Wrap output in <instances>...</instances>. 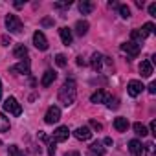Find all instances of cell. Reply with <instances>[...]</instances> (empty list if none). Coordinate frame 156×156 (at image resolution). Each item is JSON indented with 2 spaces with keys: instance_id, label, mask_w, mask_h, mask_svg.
Segmentation results:
<instances>
[{
  "instance_id": "28",
  "label": "cell",
  "mask_w": 156,
  "mask_h": 156,
  "mask_svg": "<svg viewBox=\"0 0 156 156\" xmlns=\"http://www.w3.org/2000/svg\"><path fill=\"white\" fill-rule=\"evenodd\" d=\"M55 62H57V66H61V68H62V66H66V57H64L62 53H59V55L55 57Z\"/></svg>"
},
{
  "instance_id": "30",
  "label": "cell",
  "mask_w": 156,
  "mask_h": 156,
  "mask_svg": "<svg viewBox=\"0 0 156 156\" xmlns=\"http://www.w3.org/2000/svg\"><path fill=\"white\" fill-rule=\"evenodd\" d=\"M90 127H92L94 130H103V125H101L99 121H96V119H90Z\"/></svg>"
},
{
  "instance_id": "9",
  "label": "cell",
  "mask_w": 156,
  "mask_h": 156,
  "mask_svg": "<svg viewBox=\"0 0 156 156\" xmlns=\"http://www.w3.org/2000/svg\"><path fill=\"white\" fill-rule=\"evenodd\" d=\"M103 62H105V57H103L101 53H94V55H92V59H90V66H92V70H94V72H101Z\"/></svg>"
},
{
  "instance_id": "40",
  "label": "cell",
  "mask_w": 156,
  "mask_h": 156,
  "mask_svg": "<svg viewBox=\"0 0 156 156\" xmlns=\"http://www.w3.org/2000/svg\"><path fill=\"white\" fill-rule=\"evenodd\" d=\"M108 6H110V8H118L119 4H118V2H114V0H110V2H108Z\"/></svg>"
},
{
  "instance_id": "36",
  "label": "cell",
  "mask_w": 156,
  "mask_h": 156,
  "mask_svg": "<svg viewBox=\"0 0 156 156\" xmlns=\"http://www.w3.org/2000/svg\"><path fill=\"white\" fill-rule=\"evenodd\" d=\"M149 92H151V94H156V83H151V85H149Z\"/></svg>"
},
{
  "instance_id": "24",
  "label": "cell",
  "mask_w": 156,
  "mask_h": 156,
  "mask_svg": "<svg viewBox=\"0 0 156 156\" xmlns=\"http://www.w3.org/2000/svg\"><path fill=\"white\" fill-rule=\"evenodd\" d=\"M134 130H136V134H138V136H141V138L149 134V130H147V127H145V125H141L140 121H138V123H134Z\"/></svg>"
},
{
  "instance_id": "2",
  "label": "cell",
  "mask_w": 156,
  "mask_h": 156,
  "mask_svg": "<svg viewBox=\"0 0 156 156\" xmlns=\"http://www.w3.org/2000/svg\"><path fill=\"white\" fill-rule=\"evenodd\" d=\"M6 28H8L11 33H20L22 28H24V24H22V20H20L17 15H8V17H6Z\"/></svg>"
},
{
  "instance_id": "19",
  "label": "cell",
  "mask_w": 156,
  "mask_h": 156,
  "mask_svg": "<svg viewBox=\"0 0 156 156\" xmlns=\"http://www.w3.org/2000/svg\"><path fill=\"white\" fill-rule=\"evenodd\" d=\"M87 31H88V22L87 20H79V22H77L75 24V33L77 35H87Z\"/></svg>"
},
{
  "instance_id": "5",
  "label": "cell",
  "mask_w": 156,
  "mask_h": 156,
  "mask_svg": "<svg viewBox=\"0 0 156 156\" xmlns=\"http://www.w3.org/2000/svg\"><path fill=\"white\" fill-rule=\"evenodd\" d=\"M59 119H61V110H59V107H50L48 112H46V116H44V121H46L48 125H53V123H57Z\"/></svg>"
},
{
  "instance_id": "4",
  "label": "cell",
  "mask_w": 156,
  "mask_h": 156,
  "mask_svg": "<svg viewBox=\"0 0 156 156\" xmlns=\"http://www.w3.org/2000/svg\"><path fill=\"white\" fill-rule=\"evenodd\" d=\"M33 44H35V48L41 50V51H46V50H48V39L44 37L42 31H35V33H33Z\"/></svg>"
},
{
  "instance_id": "25",
  "label": "cell",
  "mask_w": 156,
  "mask_h": 156,
  "mask_svg": "<svg viewBox=\"0 0 156 156\" xmlns=\"http://www.w3.org/2000/svg\"><path fill=\"white\" fill-rule=\"evenodd\" d=\"M8 156H24V154H22V151H20L17 145H9V149H8Z\"/></svg>"
},
{
  "instance_id": "10",
  "label": "cell",
  "mask_w": 156,
  "mask_h": 156,
  "mask_svg": "<svg viewBox=\"0 0 156 156\" xmlns=\"http://www.w3.org/2000/svg\"><path fill=\"white\" fill-rule=\"evenodd\" d=\"M127 90H129V96H130V98H136V96L141 94L143 85H141V81H130L129 87H127Z\"/></svg>"
},
{
  "instance_id": "43",
  "label": "cell",
  "mask_w": 156,
  "mask_h": 156,
  "mask_svg": "<svg viewBox=\"0 0 156 156\" xmlns=\"http://www.w3.org/2000/svg\"><path fill=\"white\" fill-rule=\"evenodd\" d=\"M0 143H2V141H0Z\"/></svg>"
},
{
  "instance_id": "21",
  "label": "cell",
  "mask_w": 156,
  "mask_h": 156,
  "mask_svg": "<svg viewBox=\"0 0 156 156\" xmlns=\"http://www.w3.org/2000/svg\"><path fill=\"white\" fill-rule=\"evenodd\" d=\"M92 9H94V4H92V2H88V0H83V2H79V11H81L83 15L92 13Z\"/></svg>"
},
{
  "instance_id": "1",
  "label": "cell",
  "mask_w": 156,
  "mask_h": 156,
  "mask_svg": "<svg viewBox=\"0 0 156 156\" xmlns=\"http://www.w3.org/2000/svg\"><path fill=\"white\" fill-rule=\"evenodd\" d=\"M75 96H77L75 81H73V79H66L64 85L59 88V101H61L64 107H70V105L75 101Z\"/></svg>"
},
{
  "instance_id": "29",
  "label": "cell",
  "mask_w": 156,
  "mask_h": 156,
  "mask_svg": "<svg viewBox=\"0 0 156 156\" xmlns=\"http://www.w3.org/2000/svg\"><path fill=\"white\" fill-rule=\"evenodd\" d=\"M72 6V2L70 0H66V2H57V4H53V8H57V9H62V8H70Z\"/></svg>"
},
{
  "instance_id": "16",
  "label": "cell",
  "mask_w": 156,
  "mask_h": 156,
  "mask_svg": "<svg viewBox=\"0 0 156 156\" xmlns=\"http://www.w3.org/2000/svg\"><path fill=\"white\" fill-rule=\"evenodd\" d=\"M114 129H116L118 132H125V130L129 129V119H127V118H116V119H114Z\"/></svg>"
},
{
  "instance_id": "41",
  "label": "cell",
  "mask_w": 156,
  "mask_h": 156,
  "mask_svg": "<svg viewBox=\"0 0 156 156\" xmlns=\"http://www.w3.org/2000/svg\"><path fill=\"white\" fill-rule=\"evenodd\" d=\"M105 145H112V138H105Z\"/></svg>"
},
{
  "instance_id": "33",
  "label": "cell",
  "mask_w": 156,
  "mask_h": 156,
  "mask_svg": "<svg viewBox=\"0 0 156 156\" xmlns=\"http://www.w3.org/2000/svg\"><path fill=\"white\" fill-rule=\"evenodd\" d=\"M149 15L151 17H156V4H151L149 6Z\"/></svg>"
},
{
  "instance_id": "34",
  "label": "cell",
  "mask_w": 156,
  "mask_h": 156,
  "mask_svg": "<svg viewBox=\"0 0 156 156\" xmlns=\"http://www.w3.org/2000/svg\"><path fill=\"white\" fill-rule=\"evenodd\" d=\"M2 44H4V46H9V44H11V39H9L8 35H4V37H2Z\"/></svg>"
},
{
  "instance_id": "35",
  "label": "cell",
  "mask_w": 156,
  "mask_h": 156,
  "mask_svg": "<svg viewBox=\"0 0 156 156\" xmlns=\"http://www.w3.org/2000/svg\"><path fill=\"white\" fill-rule=\"evenodd\" d=\"M42 26H53V20L51 19H44L42 20Z\"/></svg>"
},
{
  "instance_id": "26",
  "label": "cell",
  "mask_w": 156,
  "mask_h": 156,
  "mask_svg": "<svg viewBox=\"0 0 156 156\" xmlns=\"http://www.w3.org/2000/svg\"><path fill=\"white\" fill-rule=\"evenodd\" d=\"M118 9H119V15H121L123 19H129V17H130V9H129V6L121 4V6H118Z\"/></svg>"
},
{
  "instance_id": "23",
  "label": "cell",
  "mask_w": 156,
  "mask_h": 156,
  "mask_svg": "<svg viewBox=\"0 0 156 156\" xmlns=\"http://www.w3.org/2000/svg\"><path fill=\"white\" fill-rule=\"evenodd\" d=\"M9 130V118H6L0 112V132H8Z\"/></svg>"
},
{
  "instance_id": "18",
  "label": "cell",
  "mask_w": 156,
  "mask_h": 156,
  "mask_svg": "<svg viewBox=\"0 0 156 156\" xmlns=\"http://www.w3.org/2000/svg\"><path fill=\"white\" fill-rule=\"evenodd\" d=\"M13 55H15L17 59H22V61H26V59H28V48H26V46H22V44H19V46H15V50H13Z\"/></svg>"
},
{
  "instance_id": "20",
  "label": "cell",
  "mask_w": 156,
  "mask_h": 156,
  "mask_svg": "<svg viewBox=\"0 0 156 156\" xmlns=\"http://www.w3.org/2000/svg\"><path fill=\"white\" fill-rule=\"evenodd\" d=\"M154 33V24L152 22H147V24H143V28L140 30V35H141V39H145V37H149V35H152Z\"/></svg>"
},
{
  "instance_id": "31",
  "label": "cell",
  "mask_w": 156,
  "mask_h": 156,
  "mask_svg": "<svg viewBox=\"0 0 156 156\" xmlns=\"http://www.w3.org/2000/svg\"><path fill=\"white\" fill-rule=\"evenodd\" d=\"M107 107H108V108H118V107H119V105H118V99H112V98H110L108 103H107Z\"/></svg>"
},
{
  "instance_id": "38",
  "label": "cell",
  "mask_w": 156,
  "mask_h": 156,
  "mask_svg": "<svg viewBox=\"0 0 156 156\" xmlns=\"http://www.w3.org/2000/svg\"><path fill=\"white\" fill-rule=\"evenodd\" d=\"M64 156H81L79 152H77V151H70V152H66Z\"/></svg>"
},
{
  "instance_id": "27",
  "label": "cell",
  "mask_w": 156,
  "mask_h": 156,
  "mask_svg": "<svg viewBox=\"0 0 156 156\" xmlns=\"http://www.w3.org/2000/svg\"><path fill=\"white\" fill-rule=\"evenodd\" d=\"M143 152H145L147 156H154V143H152V141H149V143L143 147Z\"/></svg>"
},
{
  "instance_id": "39",
  "label": "cell",
  "mask_w": 156,
  "mask_h": 156,
  "mask_svg": "<svg viewBox=\"0 0 156 156\" xmlns=\"http://www.w3.org/2000/svg\"><path fill=\"white\" fill-rule=\"evenodd\" d=\"M39 138H41V140H44V141H48V136H46L44 132H39Z\"/></svg>"
},
{
  "instance_id": "32",
  "label": "cell",
  "mask_w": 156,
  "mask_h": 156,
  "mask_svg": "<svg viewBox=\"0 0 156 156\" xmlns=\"http://www.w3.org/2000/svg\"><path fill=\"white\" fill-rule=\"evenodd\" d=\"M48 154H50V156L55 154V141H50V145H48Z\"/></svg>"
},
{
  "instance_id": "12",
  "label": "cell",
  "mask_w": 156,
  "mask_h": 156,
  "mask_svg": "<svg viewBox=\"0 0 156 156\" xmlns=\"http://www.w3.org/2000/svg\"><path fill=\"white\" fill-rule=\"evenodd\" d=\"M108 99H110V96H108L105 90H98V92H94L92 98H90L92 103H108Z\"/></svg>"
},
{
  "instance_id": "15",
  "label": "cell",
  "mask_w": 156,
  "mask_h": 156,
  "mask_svg": "<svg viewBox=\"0 0 156 156\" xmlns=\"http://www.w3.org/2000/svg\"><path fill=\"white\" fill-rule=\"evenodd\" d=\"M140 73H141V77H151L152 75V64H151V61H141L140 62Z\"/></svg>"
},
{
  "instance_id": "8",
  "label": "cell",
  "mask_w": 156,
  "mask_h": 156,
  "mask_svg": "<svg viewBox=\"0 0 156 156\" xmlns=\"http://www.w3.org/2000/svg\"><path fill=\"white\" fill-rule=\"evenodd\" d=\"M73 136H75L77 140H81V141H87V140L92 138V130H90L88 127H79V129H75Z\"/></svg>"
},
{
  "instance_id": "37",
  "label": "cell",
  "mask_w": 156,
  "mask_h": 156,
  "mask_svg": "<svg viewBox=\"0 0 156 156\" xmlns=\"http://www.w3.org/2000/svg\"><path fill=\"white\" fill-rule=\"evenodd\" d=\"M151 132H152V134H156V121H154V119L151 121Z\"/></svg>"
},
{
  "instance_id": "14",
  "label": "cell",
  "mask_w": 156,
  "mask_h": 156,
  "mask_svg": "<svg viewBox=\"0 0 156 156\" xmlns=\"http://www.w3.org/2000/svg\"><path fill=\"white\" fill-rule=\"evenodd\" d=\"M129 149H130V154H132V156H143V147H141V141H138V140H130Z\"/></svg>"
},
{
  "instance_id": "7",
  "label": "cell",
  "mask_w": 156,
  "mask_h": 156,
  "mask_svg": "<svg viewBox=\"0 0 156 156\" xmlns=\"http://www.w3.org/2000/svg\"><path fill=\"white\" fill-rule=\"evenodd\" d=\"M68 136H70L68 127H59V129L53 132V141H55V143H62V141L68 140Z\"/></svg>"
},
{
  "instance_id": "42",
  "label": "cell",
  "mask_w": 156,
  "mask_h": 156,
  "mask_svg": "<svg viewBox=\"0 0 156 156\" xmlns=\"http://www.w3.org/2000/svg\"><path fill=\"white\" fill-rule=\"evenodd\" d=\"M0 99H2V81H0Z\"/></svg>"
},
{
  "instance_id": "6",
  "label": "cell",
  "mask_w": 156,
  "mask_h": 156,
  "mask_svg": "<svg viewBox=\"0 0 156 156\" xmlns=\"http://www.w3.org/2000/svg\"><path fill=\"white\" fill-rule=\"evenodd\" d=\"M121 50H123L127 55H130V57H138V55H140V46H138V44H134L132 41L123 42V44H121Z\"/></svg>"
},
{
  "instance_id": "11",
  "label": "cell",
  "mask_w": 156,
  "mask_h": 156,
  "mask_svg": "<svg viewBox=\"0 0 156 156\" xmlns=\"http://www.w3.org/2000/svg\"><path fill=\"white\" fill-rule=\"evenodd\" d=\"M9 72H11V73H30V61L26 59V61H22V62L11 66Z\"/></svg>"
},
{
  "instance_id": "17",
  "label": "cell",
  "mask_w": 156,
  "mask_h": 156,
  "mask_svg": "<svg viewBox=\"0 0 156 156\" xmlns=\"http://www.w3.org/2000/svg\"><path fill=\"white\" fill-rule=\"evenodd\" d=\"M59 35H61V41H62L64 46H70L72 44V31L68 28H61L59 30Z\"/></svg>"
},
{
  "instance_id": "22",
  "label": "cell",
  "mask_w": 156,
  "mask_h": 156,
  "mask_svg": "<svg viewBox=\"0 0 156 156\" xmlns=\"http://www.w3.org/2000/svg\"><path fill=\"white\" fill-rule=\"evenodd\" d=\"M90 152L96 154V156H103V154H105V147H103L99 141H94V143L90 145Z\"/></svg>"
},
{
  "instance_id": "13",
  "label": "cell",
  "mask_w": 156,
  "mask_h": 156,
  "mask_svg": "<svg viewBox=\"0 0 156 156\" xmlns=\"http://www.w3.org/2000/svg\"><path fill=\"white\" fill-rule=\"evenodd\" d=\"M55 79H57V73H55L53 70H46L44 75H42V79H41V85H42V87H50Z\"/></svg>"
},
{
  "instance_id": "3",
  "label": "cell",
  "mask_w": 156,
  "mask_h": 156,
  "mask_svg": "<svg viewBox=\"0 0 156 156\" xmlns=\"http://www.w3.org/2000/svg\"><path fill=\"white\" fill-rule=\"evenodd\" d=\"M4 110L9 112V114H13V116H20L22 114V107H20V103L15 98H8L4 101Z\"/></svg>"
}]
</instances>
